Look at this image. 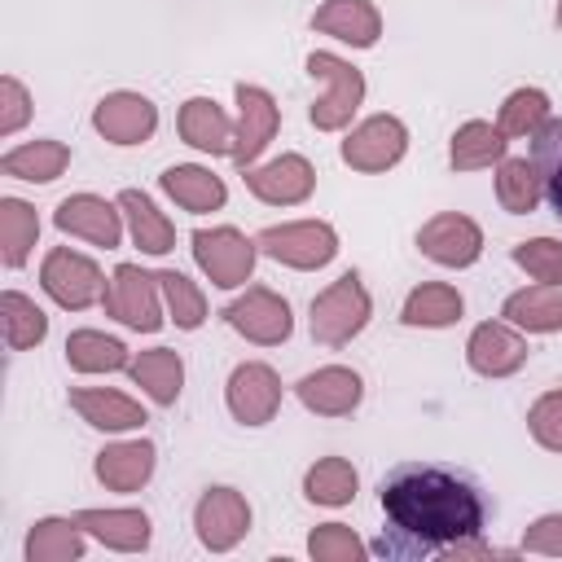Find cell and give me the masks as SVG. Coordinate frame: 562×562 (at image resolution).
<instances>
[{
	"mask_svg": "<svg viewBox=\"0 0 562 562\" xmlns=\"http://www.w3.org/2000/svg\"><path fill=\"white\" fill-rule=\"evenodd\" d=\"M0 316H4V342L13 351H26V347H35L48 334V316L35 307V299H26L18 290L0 294Z\"/></svg>",
	"mask_w": 562,
	"mask_h": 562,
	"instance_id": "obj_36",
	"label": "cell"
},
{
	"mask_svg": "<svg viewBox=\"0 0 562 562\" xmlns=\"http://www.w3.org/2000/svg\"><path fill=\"white\" fill-rule=\"evenodd\" d=\"M558 26H562V0H558Z\"/></svg>",
	"mask_w": 562,
	"mask_h": 562,
	"instance_id": "obj_45",
	"label": "cell"
},
{
	"mask_svg": "<svg viewBox=\"0 0 562 562\" xmlns=\"http://www.w3.org/2000/svg\"><path fill=\"white\" fill-rule=\"evenodd\" d=\"M417 246L426 259L443 263V268H470L483 250V233L470 215H457V211H443L435 220H426L417 228Z\"/></svg>",
	"mask_w": 562,
	"mask_h": 562,
	"instance_id": "obj_10",
	"label": "cell"
},
{
	"mask_svg": "<svg viewBox=\"0 0 562 562\" xmlns=\"http://www.w3.org/2000/svg\"><path fill=\"white\" fill-rule=\"evenodd\" d=\"M364 321H369V294L356 272H342L329 290L312 299V338L325 347L351 342L364 329Z\"/></svg>",
	"mask_w": 562,
	"mask_h": 562,
	"instance_id": "obj_2",
	"label": "cell"
},
{
	"mask_svg": "<svg viewBox=\"0 0 562 562\" xmlns=\"http://www.w3.org/2000/svg\"><path fill=\"white\" fill-rule=\"evenodd\" d=\"M66 360H70V369H79V373H110V369L132 364V360H127V347H123L119 338H105L101 329H75V334L66 338Z\"/></svg>",
	"mask_w": 562,
	"mask_h": 562,
	"instance_id": "obj_30",
	"label": "cell"
},
{
	"mask_svg": "<svg viewBox=\"0 0 562 562\" xmlns=\"http://www.w3.org/2000/svg\"><path fill=\"white\" fill-rule=\"evenodd\" d=\"M105 312L132 329H158L162 325V307H158V277L140 272L136 263H119L114 277L105 281L101 294Z\"/></svg>",
	"mask_w": 562,
	"mask_h": 562,
	"instance_id": "obj_6",
	"label": "cell"
},
{
	"mask_svg": "<svg viewBox=\"0 0 562 562\" xmlns=\"http://www.w3.org/2000/svg\"><path fill=\"white\" fill-rule=\"evenodd\" d=\"M307 549H312L316 562H360V558H364V544H360L356 531L342 527V522H325V527H316L312 540H307Z\"/></svg>",
	"mask_w": 562,
	"mask_h": 562,
	"instance_id": "obj_41",
	"label": "cell"
},
{
	"mask_svg": "<svg viewBox=\"0 0 562 562\" xmlns=\"http://www.w3.org/2000/svg\"><path fill=\"white\" fill-rule=\"evenodd\" d=\"M465 360H470V369L483 373V378H505V373L522 369V360H527V342H522L509 325H501V321H483V325L470 334V342H465Z\"/></svg>",
	"mask_w": 562,
	"mask_h": 562,
	"instance_id": "obj_17",
	"label": "cell"
},
{
	"mask_svg": "<svg viewBox=\"0 0 562 562\" xmlns=\"http://www.w3.org/2000/svg\"><path fill=\"white\" fill-rule=\"evenodd\" d=\"M505 158V132L483 123V119H470L457 127L452 136V167L457 171H479V167H492Z\"/></svg>",
	"mask_w": 562,
	"mask_h": 562,
	"instance_id": "obj_26",
	"label": "cell"
},
{
	"mask_svg": "<svg viewBox=\"0 0 562 562\" xmlns=\"http://www.w3.org/2000/svg\"><path fill=\"white\" fill-rule=\"evenodd\" d=\"M303 492H307V501H316V505H347V501L356 496V470H351V461H342V457H321V461L307 470Z\"/></svg>",
	"mask_w": 562,
	"mask_h": 562,
	"instance_id": "obj_37",
	"label": "cell"
},
{
	"mask_svg": "<svg viewBox=\"0 0 562 562\" xmlns=\"http://www.w3.org/2000/svg\"><path fill=\"white\" fill-rule=\"evenodd\" d=\"M544 123H549V97H544L540 88H518V92L505 97L496 127H501L505 136H527V140H531Z\"/></svg>",
	"mask_w": 562,
	"mask_h": 562,
	"instance_id": "obj_38",
	"label": "cell"
},
{
	"mask_svg": "<svg viewBox=\"0 0 562 562\" xmlns=\"http://www.w3.org/2000/svg\"><path fill=\"white\" fill-rule=\"evenodd\" d=\"M378 501L386 527L373 544L382 558H430L448 553L461 540H474L487 527V496L483 487L435 461H400L382 474Z\"/></svg>",
	"mask_w": 562,
	"mask_h": 562,
	"instance_id": "obj_1",
	"label": "cell"
},
{
	"mask_svg": "<svg viewBox=\"0 0 562 562\" xmlns=\"http://www.w3.org/2000/svg\"><path fill=\"white\" fill-rule=\"evenodd\" d=\"M527 426L536 435V443H544L549 452H562V391H549L531 404Z\"/></svg>",
	"mask_w": 562,
	"mask_h": 562,
	"instance_id": "obj_42",
	"label": "cell"
},
{
	"mask_svg": "<svg viewBox=\"0 0 562 562\" xmlns=\"http://www.w3.org/2000/svg\"><path fill=\"white\" fill-rule=\"evenodd\" d=\"M57 228L61 233H75V237H88L92 246H119L123 237V224H119V211L105 202V198H92V193H75L66 202H57L53 211Z\"/></svg>",
	"mask_w": 562,
	"mask_h": 562,
	"instance_id": "obj_18",
	"label": "cell"
},
{
	"mask_svg": "<svg viewBox=\"0 0 562 562\" xmlns=\"http://www.w3.org/2000/svg\"><path fill=\"white\" fill-rule=\"evenodd\" d=\"M0 92H4V114H0V132L9 136V132H18V127H22V119H26V88H22L18 79H4V83H0Z\"/></svg>",
	"mask_w": 562,
	"mask_h": 562,
	"instance_id": "obj_44",
	"label": "cell"
},
{
	"mask_svg": "<svg viewBox=\"0 0 562 562\" xmlns=\"http://www.w3.org/2000/svg\"><path fill=\"white\" fill-rule=\"evenodd\" d=\"M255 246L290 268H321L338 255V237L321 220H299V224H272L255 237Z\"/></svg>",
	"mask_w": 562,
	"mask_h": 562,
	"instance_id": "obj_5",
	"label": "cell"
},
{
	"mask_svg": "<svg viewBox=\"0 0 562 562\" xmlns=\"http://www.w3.org/2000/svg\"><path fill=\"white\" fill-rule=\"evenodd\" d=\"M119 206H123V215H127V224H132V241H136L145 255H167V250L176 246L171 220H167L140 189H123V193H119Z\"/></svg>",
	"mask_w": 562,
	"mask_h": 562,
	"instance_id": "obj_24",
	"label": "cell"
},
{
	"mask_svg": "<svg viewBox=\"0 0 562 562\" xmlns=\"http://www.w3.org/2000/svg\"><path fill=\"white\" fill-rule=\"evenodd\" d=\"M514 263L527 268V277H536L544 285H562V241H553V237L518 241L514 246Z\"/></svg>",
	"mask_w": 562,
	"mask_h": 562,
	"instance_id": "obj_40",
	"label": "cell"
},
{
	"mask_svg": "<svg viewBox=\"0 0 562 562\" xmlns=\"http://www.w3.org/2000/svg\"><path fill=\"white\" fill-rule=\"evenodd\" d=\"M193 259L198 268L220 285V290H233L250 277L255 268V241H246L237 228H198L193 233Z\"/></svg>",
	"mask_w": 562,
	"mask_h": 562,
	"instance_id": "obj_7",
	"label": "cell"
},
{
	"mask_svg": "<svg viewBox=\"0 0 562 562\" xmlns=\"http://www.w3.org/2000/svg\"><path fill=\"white\" fill-rule=\"evenodd\" d=\"M162 189L184 206V211H215L224 206V180L211 176L206 167H167Z\"/></svg>",
	"mask_w": 562,
	"mask_h": 562,
	"instance_id": "obj_29",
	"label": "cell"
},
{
	"mask_svg": "<svg viewBox=\"0 0 562 562\" xmlns=\"http://www.w3.org/2000/svg\"><path fill=\"white\" fill-rule=\"evenodd\" d=\"M307 75H312V79H325V97L312 101V123H316L321 132L347 127L351 114H356V105L364 101V75H360L351 61L334 57V53H312V57H307Z\"/></svg>",
	"mask_w": 562,
	"mask_h": 562,
	"instance_id": "obj_3",
	"label": "cell"
},
{
	"mask_svg": "<svg viewBox=\"0 0 562 562\" xmlns=\"http://www.w3.org/2000/svg\"><path fill=\"white\" fill-rule=\"evenodd\" d=\"M70 162V149L61 140H31V145H18L0 158V171L4 176H18V180H57Z\"/></svg>",
	"mask_w": 562,
	"mask_h": 562,
	"instance_id": "obj_27",
	"label": "cell"
},
{
	"mask_svg": "<svg viewBox=\"0 0 562 562\" xmlns=\"http://www.w3.org/2000/svg\"><path fill=\"white\" fill-rule=\"evenodd\" d=\"M224 321H228L237 334H246L250 342H263V347L285 342L290 329H294V321H290V303H285L281 294L263 290V285H250L241 299H233V303L224 307Z\"/></svg>",
	"mask_w": 562,
	"mask_h": 562,
	"instance_id": "obj_8",
	"label": "cell"
},
{
	"mask_svg": "<svg viewBox=\"0 0 562 562\" xmlns=\"http://www.w3.org/2000/svg\"><path fill=\"white\" fill-rule=\"evenodd\" d=\"M154 277L162 285V294H167V307H171L176 325L180 329H198L206 321V299L198 294V285L184 272H154Z\"/></svg>",
	"mask_w": 562,
	"mask_h": 562,
	"instance_id": "obj_39",
	"label": "cell"
},
{
	"mask_svg": "<svg viewBox=\"0 0 562 562\" xmlns=\"http://www.w3.org/2000/svg\"><path fill=\"white\" fill-rule=\"evenodd\" d=\"M35 237H40L35 211L26 202H18V198H0V255H4L9 268H22L26 263Z\"/></svg>",
	"mask_w": 562,
	"mask_h": 562,
	"instance_id": "obj_32",
	"label": "cell"
},
{
	"mask_svg": "<svg viewBox=\"0 0 562 562\" xmlns=\"http://www.w3.org/2000/svg\"><path fill=\"white\" fill-rule=\"evenodd\" d=\"M75 522L101 544L123 549V553H136L149 544V518L140 509H79Z\"/></svg>",
	"mask_w": 562,
	"mask_h": 562,
	"instance_id": "obj_21",
	"label": "cell"
},
{
	"mask_svg": "<svg viewBox=\"0 0 562 562\" xmlns=\"http://www.w3.org/2000/svg\"><path fill=\"white\" fill-rule=\"evenodd\" d=\"M180 136L193 149L206 154H233V123L224 119V110L206 97H193L180 105Z\"/></svg>",
	"mask_w": 562,
	"mask_h": 562,
	"instance_id": "obj_22",
	"label": "cell"
},
{
	"mask_svg": "<svg viewBox=\"0 0 562 562\" xmlns=\"http://www.w3.org/2000/svg\"><path fill=\"white\" fill-rule=\"evenodd\" d=\"M92 127H97L105 140H114V145H140V140L154 136L158 110H154V101L140 97V92H110V97L92 110Z\"/></svg>",
	"mask_w": 562,
	"mask_h": 562,
	"instance_id": "obj_13",
	"label": "cell"
},
{
	"mask_svg": "<svg viewBox=\"0 0 562 562\" xmlns=\"http://www.w3.org/2000/svg\"><path fill=\"white\" fill-rule=\"evenodd\" d=\"M149 474H154V443L149 439H132V443H114V448L97 452V479L110 492H136Z\"/></svg>",
	"mask_w": 562,
	"mask_h": 562,
	"instance_id": "obj_20",
	"label": "cell"
},
{
	"mask_svg": "<svg viewBox=\"0 0 562 562\" xmlns=\"http://www.w3.org/2000/svg\"><path fill=\"white\" fill-rule=\"evenodd\" d=\"M404 149H408L404 123L391 114H373L342 140V162L356 171H386L404 158Z\"/></svg>",
	"mask_w": 562,
	"mask_h": 562,
	"instance_id": "obj_9",
	"label": "cell"
},
{
	"mask_svg": "<svg viewBox=\"0 0 562 562\" xmlns=\"http://www.w3.org/2000/svg\"><path fill=\"white\" fill-rule=\"evenodd\" d=\"M237 105H241V119H237V136H233V162L246 171V167L259 158V149L277 136L281 110H277V101H272L263 88H255V83H237Z\"/></svg>",
	"mask_w": 562,
	"mask_h": 562,
	"instance_id": "obj_14",
	"label": "cell"
},
{
	"mask_svg": "<svg viewBox=\"0 0 562 562\" xmlns=\"http://www.w3.org/2000/svg\"><path fill=\"white\" fill-rule=\"evenodd\" d=\"M496 198H501V206H505L509 215H531L536 202L544 198L540 176H536V162H531V158H501Z\"/></svg>",
	"mask_w": 562,
	"mask_h": 562,
	"instance_id": "obj_31",
	"label": "cell"
},
{
	"mask_svg": "<svg viewBox=\"0 0 562 562\" xmlns=\"http://www.w3.org/2000/svg\"><path fill=\"white\" fill-rule=\"evenodd\" d=\"M312 26L342 44H356V48H373L382 35V18L369 0H325L312 13Z\"/></svg>",
	"mask_w": 562,
	"mask_h": 562,
	"instance_id": "obj_19",
	"label": "cell"
},
{
	"mask_svg": "<svg viewBox=\"0 0 562 562\" xmlns=\"http://www.w3.org/2000/svg\"><path fill=\"white\" fill-rule=\"evenodd\" d=\"M132 378L149 391V400L154 404H176V395H180V382H184V364H180V356L171 351V347H154V351H140L132 364Z\"/></svg>",
	"mask_w": 562,
	"mask_h": 562,
	"instance_id": "obj_28",
	"label": "cell"
},
{
	"mask_svg": "<svg viewBox=\"0 0 562 562\" xmlns=\"http://www.w3.org/2000/svg\"><path fill=\"white\" fill-rule=\"evenodd\" d=\"M228 408H233V417L241 426L272 422L277 408H281V382H277V373L268 364H259V360L237 364L233 378H228Z\"/></svg>",
	"mask_w": 562,
	"mask_h": 562,
	"instance_id": "obj_11",
	"label": "cell"
},
{
	"mask_svg": "<svg viewBox=\"0 0 562 562\" xmlns=\"http://www.w3.org/2000/svg\"><path fill=\"white\" fill-rule=\"evenodd\" d=\"M40 285L48 290L53 303H61V307H70V312H83V307H92V303L105 294L101 268H97L88 255L70 250V246H57V250L44 255Z\"/></svg>",
	"mask_w": 562,
	"mask_h": 562,
	"instance_id": "obj_4",
	"label": "cell"
},
{
	"mask_svg": "<svg viewBox=\"0 0 562 562\" xmlns=\"http://www.w3.org/2000/svg\"><path fill=\"white\" fill-rule=\"evenodd\" d=\"M83 527L70 518H44V522H35L31 527V536H26V558L31 562H70V558H79L83 553V536H79Z\"/></svg>",
	"mask_w": 562,
	"mask_h": 562,
	"instance_id": "obj_33",
	"label": "cell"
},
{
	"mask_svg": "<svg viewBox=\"0 0 562 562\" xmlns=\"http://www.w3.org/2000/svg\"><path fill=\"white\" fill-rule=\"evenodd\" d=\"M505 321L522 325V329H536V334H553L562 329V285H531V290H518L505 299Z\"/></svg>",
	"mask_w": 562,
	"mask_h": 562,
	"instance_id": "obj_25",
	"label": "cell"
},
{
	"mask_svg": "<svg viewBox=\"0 0 562 562\" xmlns=\"http://www.w3.org/2000/svg\"><path fill=\"white\" fill-rule=\"evenodd\" d=\"M531 162H536V176H540V189H544L553 215L562 220V119H549L531 136Z\"/></svg>",
	"mask_w": 562,
	"mask_h": 562,
	"instance_id": "obj_34",
	"label": "cell"
},
{
	"mask_svg": "<svg viewBox=\"0 0 562 562\" xmlns=\"http://www.w3.org/2000/svg\"><path fill=\"white\" fill-rule=\"evenodd\" d=\"M241 180H246V189L259 202H268V206H294V202H303L312 193L316 171H312V162L303 154H281L268 167H246Z\"/></svg>",
	"mask_w": 562,
	"mask_h": 562,
	"instance_id": "obj_12",
	"label": "cell"
},
{
	"mask_svg": "<svg viewBox=\"0 0 562 562\" xmlns=\"http://www.w3.org/2000/svg\"><path fill=\"white\" fill-rule=\"evenodd\" d=\"M294 395L303 400V408H312V413H321V417H342V413H351V408L360 404L364 382H360L356 369L325 364V369L307 373V378L294 386Z\"/></svg>",
	"mask_w": 562,
	"mask_h": 562,
	"instance_id": "obj_16",
	"label": "cell"
},
{
	"mask_svg": "<svg viewBox=\"0 0 562 562\" xmlns=\"http://www.w3.org/2000/svg\"><path fill=\"white\" fill-rule=\"evenodd\" d=\"M193 522H198L202 544L220 553V549H233V544L246 536V527H250V505H246L241 492H233V487H211V492L198 501Z\"/></svg>",
	"mask_w": 562,
	"mask_h": 562,
	"instance_id": "obj_15",
	"label": "cell"
},
{
	"mask_svg": "<svg viewBox=\"0 0 562 562\" xmlns=\"http://www.w3.org/2000/svg\"><path fill=\"white\" fill-rule=\"evenodd\" d=\"M461 307L465 303H461V294L452 285L430 281V285H417L404 299V325H430V329H439V325H452L461 316Z\"/></svg>",
	"mask_w": 562,
	"mask_h": 562,
	"instance_id": "obj_35",
	"label": "cell"
},
{
	"mask_svg": "<svg viewBox=\"0 0 562 562\" xmlns=\"http://www.w3.org/2000/svg\"><path fill=\"white\" fill-rule=\"evenodd\" d=\"M70 404L83 413L88 426L97 430H132L145 422V408L119 391H101V386H75L70 391Z\"/></svg>",
	"mask_w": 562,
	"mask_h": 562,
	"instance_id": "obj_23",
	"label": "cell"
},
{
	"mask_svg": "<svg viewBox=\"0 0 562 562\" xmlns=\"http://www.w3.org/2000/svg\"><path fill=\"white\" fill-rule=\"evenodd\" d=\"M522 549H536V553H562V514H549V518L531 522L527 536H522Z\"/></svg>",
	"mask_w": 562,
	"mask_h": 562,
	"instance_id": "obj_43",
	"label": "cell"
}]
</instances>
